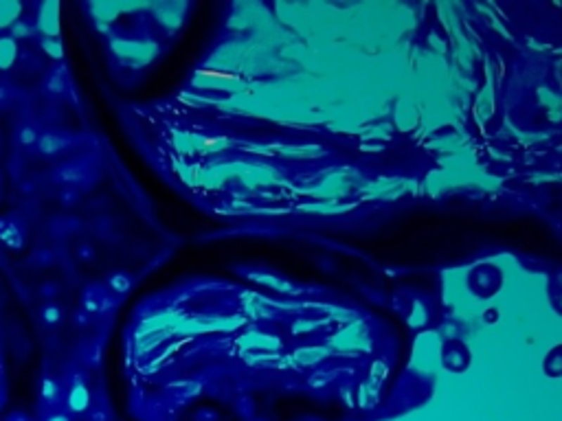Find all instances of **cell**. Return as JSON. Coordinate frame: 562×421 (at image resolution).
<instances>
[{
	"label": "cell",
	"mask_w": 562,
	"mask_h": 421,
	"mask_svg": "<svg viewBox=\"0 0 562 421\" xmlns=\"http://www.w3.org/2000/svg\"><path fill=\"white\" fill-rule=\"evenodd\" d=\"M51 421H66L64 417H56V419H51Z\"/></svg>",
	"instance_id": "1"
}]
</instances>
